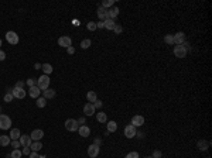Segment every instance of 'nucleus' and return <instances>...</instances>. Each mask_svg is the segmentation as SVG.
I'll list each match as a JSON object with an SVG mask.
<instances>
[{
    "label": "nucleus",
    "mask_w": 212,
    "mask_h": 158,
    "mask_svg": "<svg viewBox=\"0 0 212 158\" xmlns=\"http://www.w3.org/2000/svg\"><path fill=\"white\" fill-rule=\"evenodd\" d=\"M49 78L48 75H42V76H40V78L37 79V87L40 89V90H45V89H48L49 86Z\"/></svg>",
    "instance_id": "1"
},
{
    "label": "nucleus",
    "mask_w": 212,
    "mask_h": 158,
    "mask_svg": "<svg viewBox=\"0 0 212 158\" xmlns=\"http://www.w3.org/2000/svg\"><path fill=\"white\" fill-rule=\"evenodd\" d=\"M18 141H20V144H21V147H30V144L33 142V140H31V137H30V135L23 134V135H20Z\"/></svg>",
    "instance_id": "11"
},
{
    "label": "nucleus",
    "mask_w": 212,
    "mask_h": 158,
    "mask_svg": "<svg viewBox=\"0 0 212 158\" xmlns=\"http://www.w3.org/2000/svg\"><path fill=\"white\" fill-rule=\"evenodd\" d=\"M153 158H161V151H158V150H155L154 152H153V155H151Z\"/></svg>",
    "instance_id": "41"
},
{
    "label": "nucleus",
    "mask_w": 212,
    "mask_h": 158,
    "mask_svg": "<svg viewBox=\"0 0 212 158\" xmlns=\"http://www.w3.org/2000/svg\"><path fill=\"white\" fill-rule=\"evenodd\" d=\"M20 135H21V133H20V130H18V128H11V131H10L8 137H10V140L13 141V140H18V138H20Z\"/></svg>",
    "instance_id": "17"
},
{
    "label": "nucleus",
    "mask_w": 212,
    "mask_h": 158,
    "mask_svg": "<svg viewBox=\"0 0 212 158\" xmlns=\"http://www.w3.org/2000/svg\"><path fill=\"white\" fill-rule=\"evenodd\" d=\"M45 99L44 97H37V106L38 107H45Z\"/></svg>",
    "instance_id": "33"
},
{
    "label": "nucleus",
    "mask_w": 212,
    "mask_h": 158,
    "mask_svg": "<svg viewBox=\"0 0 212 158\" xmlns=\"http://www.w3.org/2000/svg\"><path fill=\"white\" fill-rule=\"evenodd\" d=\"M76 121H78V124L79 123H85V117H79V120H76Z\"/></svg>",
    "instance_id": "48"
},
{
    "label": "nucleus",
    "mask_w": 212,
    "mask_h": 158,
    "mask_svg": "<svg viewBox=\"0 0 212 158\" xmlns=\"http://www.w3.org/2000/svg\"><path fill=\"white\" fill-rule=\"evenodd\" d=\"M10 142H11V140L8 135H0V145L1 147H7Z\"/></svg>",
    "instance_id": "23"
},
{
    "label": "nucleus",
    "mask_w": 212,
    "mask_h": 158,
    "mask_svg": "<svg viewBox=\"0 0 212 158\" xmlns=\"http://www.w3.org/2000/svg\"><path fill=\"white\" fill-rule=\"evenodd\" d=\"M98 17L100 18V21H105V20H107L109 18V14H107V10L106 8H103L102 6L98 8Z\"/></svg>",
    "instance_id": "15"
},
{
    "label": "nucleus",
    "mask_w": 212,
    "mask_h": 158,
    "mask_svg": "<svg viewBox=\"0 0 212 158\" xmlns=\"http://www.w3.org/2000/svg\"><path fill=\"white\" fill-rule=\"evenodd\" d=\"M117 130V123L116 121H109L107 123V133H113V131H116Z\"/></svg>",
    "instance_id": "26"
},
{
    "label": "nucleus",
    "mask_w": 212,
    "mask_h": 158,
    "mask_svg": "<svg viewBox=\"0 0 212 158\" xmlns=\"http://www.w3.org/2000/svg\"><path fill=\"white\" fill-rule=\"evenodd\" d=\"M122 25H117V24H116V25H114V28H113V31L116 32V34H120V32H122Z\"/></svg>",
    "instance_id": "40"
},
{
    "label": "nucleus",
    "mask_w": 212,
    "mask_h": 158,
    "mask_svg": "<svg viewBox=\"0 0 212 158\" xmlns=\"http://www.w3.org/2000/svg\"><path fill=\"white\" fill-rule=\"evenodd\" d=\"M11 147H13L14 150H18V148L21 147V144H20L18 140H13V141H11Z\"/></svg>",
    "instance_id": "35"
},
{
    "label": "nucleus",
    "mask_w": 212,
    "mask_h": 158,
    "mask_svg": "<svg viewBox=\"0 0 212 158\" xmlns=\"http://www.w3.org/2000/svg\"><path fill=\"white\" fill-rule=\"evenodd\" d=\"M4 59H6V54H4V51L0 49V61H4Z\"/></svg>",
    "instance_id": "46"
},
{
    "label": "nucleus",
    "mask_w": 212,
    "mask_h": 158,
    "mask_svg": "<svg viewBox=\"0 0 212 158\" xmlns=\"http://www.w3.org/2000/svg\"><path fill=\"white\" fill-rule=\"evenodd\" d=\"M107 14H109V18H112V20H114L116 17L119 16V8L117 7H112L107 10Z\"/></svg>",
    "instance_id": "19"
},
{
    "label": "nucleus",
    "mask_w": 212,
    "mask_h": 158,
    "mask_svg": "<svg viewBox=\"0 0 212 158\" xmlns=\"http://www.w3.org/2000/svg\"><path fill=\"white\" fill-rule=\"evenodd\" d=\"M78 130H79V135L83 137V138H86V137H89L90 135V128L88 126H81Z\"/></svg>",
    "instance_id": "16"
},
{
    "label": "nucleus",
    "mask_w": 212,
    "mask_h": 158,
    "mask_svg": "<svg viewBox=\"0 0 212 158\" xmlns=\"http://www.w3.org/2000/svg\"><path fill=\"white\" fill-rule=\"evenodd\" d=\"M98 154H99V145H96V144H92V145H89V147H88V155H89L90 158L98 157Z\"/></svg>",
    "instance_id": "12"
},
{
    "label": "nucleus",
    "mask_w": 212,
    "mask_h": 158,
    "mask_svg": "<svg viewBox=\"0 0 212 158\" xmlns=\"http://www.w3.org/2000/svg\"><path fill=\"white\" fill-rule=\"evenodd\" d=\"M172 38H174V44H175V45H182V44L187 41L184 32H177V34H174Z\"/></svg>",
    "instance_id": "6"
},
{
    "label": "nucleus",
    "mask_w": 212,
    "mask_h": 158,
    "mask_svg": "<svg viewBox=\"0 0 212 158\" xmlns=\"http://www.w3.org/2000/svg\"><path fill=\"white\" fill-rule=\"evenodd\" d=\"M13 99H14L13 93H6V95H4V102H11Z\"/></svg>",
    "instance_id": "38"
},
{
    "label": "nucleus",
    "mask_w": 212,
    "mask_h": 158,
    "mask_svg": "<svg viewBox=\"0 0 212 158\" xmlns=\"http://www.w3.org/2000/svg\"><path fill=\"white\" fill-rule=\"evenodd\" d=\"M6 40H7L8 44H11V45L18 44V35H17L14 31H7L6 32Z\"/></svg>",
    "instance_id": "4"
},
{
    "label": "nucleus",
    "mask_w": 212,
    "mask_h": 158,
    "mask_svg": "<svg viewBox=\"0 0 212 158\" xmlns=\"http://www.w3.org/2000/svg\"><path fill=\"white\" fill-rule=\"evenodd\" d=\"M66 51H68V54H69V55H72V54H75V48H73L72 45H71V47H68V48H66Z\"/></svg>",
    "instance_id": "44"
},
{
    "label": "nucleus",
    "mask_w": 212,
    "mask_h": 158,
    "mask_svg": "<svg viewBox=\"0 0 212 158\" xmlns=\"http://www.w3.org/2000/svg\"><path fill=\"white\" fill-rule=\"evenodd\" d=\"M0 45H1V38H0Z\"/></svg>",
    "instance_id": "50"
},
{
    "label": "nucleus",
    "mask_w": 212,
    "mask_h": 158,
    "mask_svg": "<svg viewBox=\"0 0 212 158\" xmlns=\"http://www.w3.org/2000/svg\"><path fill=\"white\" fill-rule=\"evenodd\" d=\"M144 158H153V157H144Z\"/></svg>",
    "instance_id": "51"
},
{
    "label": "nucleus",
    "mask_w": 212,
    "mask_h": 158,
    "mask_svg": "<svg viewBox=\"0 0 212 158\" xmlns=\"http://www.w3.org/2000/svg\"><path fill=\"white\" fill-rule=\"evenodd\" d=\"M86 99H88V102L89 103H95L98 100V96H96V93H95L93 90H89L88 95H86Z\"/></svg>",
    "instance_id": "22"
},
{
    "label": "nucleus",
    "mask_w": 212,
    "mask_h": 158,
    "mask_svg": "<svg viewBox=\"0 0 212 158\" xmlns=\"http://www.w3.org/2000/svg\"><path fill=\"white\" fill-rule=\"evenodd\" d=\"M41 148H42V144H41V141H33L31 144H30V150L34 151V152H38Z\"/></svg>",
    "instance_id": "18"
},
{
    "label": "nucleus",
    "mask_w": 212,
    "mask_h": 158,
    "mask_svg": "<svg viewBox=\"0 0 212 158\" xmlns=\"http://www.w3.org/2000/svg\"><path fill=\"white\" fill-rule=\"evenodd\" d=\"M113 3H114V0H103L102 1V7L107 10V7H113Z\"/></svg>",
    "instance_id": "30"
},
{
    "label": "nucleus",
    "mask_w": 212,
    "mask_h": 158,
    "mask_svg": "<svg viewBox=\"0 0 212 158\" xmlns=\"http://www.w3.org/2000/svg\"><path fill=\"white\" fill-rule=\"evenodd\" d=\"M58 45H61V47H64V48L71 47V45H72V40H71V37H68V35H62V37L58 38Z\"/></svg>",
    "instance_id": "5"
},
{
    "label": "nucleus",
    "mask_w": 212,
    "mask_h": 158,
    "mask_svg": "<svg viewBox=\"0 0 212 158\" xmlns=\"http://www.w3.org/2000/svg\"><path fill=\"white\" fill-rule=\"evenodd\" d=\"M96 28H105V21H99V23H96Z\"/></svg>",
    "instance_id": "45"
},
{
    "label": "nucleus",
    "mask_w": 212,
    "mask_h": 158,
    "mask_svg": "<svg viewBox=\"0 0 212 158\" xmlns=\"http://www.w3.org/2000/svg\"><path fill=\"white\" fill-rule=\"evenodd\" d=\"M11 127V118L6 114H0V128L1 130H8Z\"/></svg>",
    "instance_id": "2"
},
{
    "label": "nucleus",
    "mask_w": 212,
    "mask_h": 158,
    "mask_svg": "<svg viewBox=\"0 0 212 158\" xmlns=\"http://www.w3.org/2000/svg\"><path fill=\"white\" fill-rule=\"evenodd\" d=\"M0 111H1V107H0Z\"/></svg>",
    "instance_id": "52"
},
{
    "label": "nucleus",
    "mask_w": 212,
    "mask_h": 158,
    "mask_svg": "<svg viewBox=\"0 0 212 158\" xmlns=\"http://www.w3.org/2000/svg\"><path fill=\"white\" fill-rule=\"evenodd\" d=\"M164 42H165V44H168V45H172V44H174V38H172V35L167 34V35L164 37Z\"/></svg>",
    "instance_id": "32"
},
{
    "label": "nucleus",
    "mask_w": 212,
    "mask_h": 158,
    "mask_svg": "<svg viewBox=\"0 0 212 158\" xmlns=\"http://www.w3.org/2000/svg\"><path fill=\"white\" fill-rule=\"evenodd\" d=\"M41 68L44 71V75H49L52 72V65L51 63H44V65H41Z\"/></svg>",
    "instance_id": "27"
},
{
    "label": "nucleus",
    "mask_w": 212,
    "mask_h": 158,
    "mask_svg": "<svg viewBox=\"0 0 212 158\" xmlns=\"http://www.w3.org/2000/svg\"><path fill=\"white\" fill-rule=\"evenodd\" d=\"M27 85L30 87H33V86H37V80L35 79H33V78H30V79H27Z\"/></svg>",
    "instance_id": "36"
},
{
    "label": "nucleus",
    "mask_w": 212,
    "mask_h": 158,
    "mask_svg": "<svg viewBox=\"0 0 212 158\" xmlns=\"http://www.w3.org/2000/svg\"><path fill=\"white\" fill-rule=\"evenodd\" d=\"M14 87H23V89H24V82H17Z\"/></svg>",
    "instance_id": "47"
},
{
    "label": "nucleus",
    "mask_w": 212,
    "mask_h": 158,
    "mask_svg": "<svg viewBox=\"0 0 212 158\" xmlns=\"http://www.w3.org/2000/svg\"><path fill=\"white\" fill-rule=\"evenodd\" d=\"M96 120H98L99 123H106L107 121V117H106V113L100 110L99 113H96Z\"/></svg>",
    "instance_id": "25"
},
{
    "label": "nucleus",
    "mask_w": 212,
    "mask_h": 158,
    "mask_svg": "<svg viewBox=\"0 0 212 158\" xmlns=\"http://www.w3.org/2000/svg\"><path fill=\"white\" fill-rule=\"evenodd\" d=\"M124 158H139V152H136V151H131V152H129L127 155Z\"/></svg>",
    "instance_id": "37"
},
{
    "label": "nucleus",
    "mask_w": 212,
    "mask_h": 158,
    "mask_svg": "<svg viewBox=\"0 0 212 158\" xmlns=\"http://www.w3.org/2000/svg\"><path fill=\"white\" fill-rule=\"evenodd\" d=\"M124 135H126L127 138L136 137V127L131 126V124H127V126L124 127Z\"/></svg>",
    "instance_id": "9"
},
{
    "label": "nucleus",
    "mask_w": 212,
    "mask_h": 158,
    "mask_svg": "<svg viewBox=\"0 0 212 158\" xmlns=\"http://www.w3.org/2000/svg\"><path fill=\"white\" fill-rule=\"evenodd\" d=\"M44 92V99H52L54 96H55V90L54 89H45V90H42Z\"/></svg>",
    "instance_id": "24"
},
{
    "label": "nucleus",
    "mask_w": 212,
    "mask_h": 158,
    "mask_svg": "<svg viewBox=\"0 0 212 158\" xmlns=\"http://www.w3.org/2000/svg\"><path fill=\"white\" fill-rule=\"evenodd\" d=\"M65 128L68 131H76L79 128V124H78V121L75 118H68L65 121Z\"/></svg>",
    "instance_id": "3"
},
{
    "label": "nucleus",
    "mask_w": 212,
    "mask_h": 158,
    "mask_svg": "<svg viewBox=\"0 0 212 158\" xmlns=\"http://www.w3.org/2000/svg\"><path fill=\"white\" fill-rule=\"evenodd\" d=\"M95 106H93V103H86L85 106H83V113H85V116H93L95 114Z\"/></svg>",
    "instance_id": "10"
},
{
    "label": "nucleus",
    "mask_w": 212,
    "mask_h": 158,
    "mask_svg": "<svg viewBox=\"0 0 212 158\" xmlns=\"http://www.w3.org/2000/svg\"><path fill=\"white\" fill-rule=\"evenodd\" d=\"M90 44H92V42H90V40H89V38L83 40V41L81 42V48H82V49H86V48H89V47H90Z\"/></svg>",
    "instance_id": "31"
},
{
    "label": "nucleus",
    "mask_w": 212,
    "mask_h": 158,
    "mask_svg": "<svg viewBox=\"0 0 212 158\" xmlns=\"http://www.w3.org/2000/svg\"><path fill=\"white\" fill-rule=\"evenodd\" d=\"M93 106H95V109H102V102H100V100H96V102L93 103Z\"/></svg>",
    "instance_id": "42"
},
{
    "label": "nucleus",
    "mask_w": 212,
    "mask_h": 158,
    "mask_svg": "<svg viewBox=\"0 0 212 158\" xmlns=\"http://www.w3.org/2000/svg\"><path fill=\"white\" fill-rule=\"evenodd\" d=\"M208 147H209V142H208V141H204V140L198 141V148H199L201 151L208 150Z\"/></svg>",
    "instance_id": "28"
},
{
    "label": "nucleus",
    "mask_w": 212,
    "mask_h": 158,
    "mask_svg": "<svg viewBox=\"0 0 212 158\" xmlns=\"http://www.w3.org/2000/svg\"><path fill=\"white\" fill-rule=\"evenodd\" d=\"M11 93H13V96H14L16 99H24L25 90L23 87H14V89L11 90Z\"/></svg>",
    "instance_id": "13"
},
{
    "label": "nucleus",
    "mask_w": 212,
    "mask_h": 158,
    "mask_svg": "<svg viewBox=\"0 0 212 158\" xmlns=\"http://www.w3.org/2000/svg\"><path fill=\"white\" fill-rule=\"evenodd\" d=\"M40 158H47V157L45 155H40Z\"/></svg>",
    "instance_id": "49"
},
{
    "label": "nucleus",
    "mask_w": 212,
    "mask_h": 158,
    "mask_svg": "<svg viewBox=\"0 0 212 158\" xmlns=\"http://www.w3.org/2000/svg\"><path fill=\"white\" fill-rule=\"evenodd\" d=\"M114 25H116L114 20H112V18H107V20H105V28H106V30H109V31H113Z\"/></svg>",
    "instance_id": "20"
},
{
    "label": "nucleus",
    "mask_w": 212,
    "mask_h": 158,
    "mask_svg": "<svg viewBox=\"0 0 212 158\" xmlns=\"http://www.w3.org/2000/svg\"><path fill=\"white\" fill-rule=\"evenodd\" d=\"M86 28H88L89 31H95V30H96V23H93V21H89V23L86 24Z\"/></svg>",
    "instance_id": "34"
},
{
    "label": "nucleus",
    "mask_w": 212,
    "mask_h": 158,
    "mask_svg": "<svg viewBox=\"0 0 212 158\" xmlns=\"http://www.w3.org/2000/svg\"><path fill=\"white\" fill-rule=\"evenodd\" d=\"M40 89H38V87L37 86H33V87H30V89H28V95L31 96V97H38V96H40Z\"/></svg>",
    "instance_id": "21"
},
{
    "label": "nucleus",
    "mask_w": 212,
    "mask_h": 158,
    "mask_svg": "<svg viewBox=\"0 0 212 158\" xmlns=\"http://www.w3.org/2000/svg\"><path fill=\"white\" fill-rule=\"evenodd\" d=\"M131 126L134 127H140L144 124V117L143 116H133V118H131Z\"/></svg>",
    "instance_id": "14"
},
{
    "label": "nucleus",
    "mask_w": 212,
    "mask_h": 158,
    "mask_svg": "<svg viewBox=\"0 0 212 158\" xmlns=\"http://www.w3.org/2000/svg\"><path fill=\"white\" fill-rule=\"evenodd\" d=\"M28 158H40V155H38V152H34V151H31V152H30V155H28Z\"/></svg>",
    "instance_id": "43"
},
{
    "label": "nucleus",
    "mask_w": 212,
    "mask_h": 158,
    "mask_svg": "<svg viewBox=\"0 0 212 158\" xmlns=\"http://www.w3.org/2000/svg\"><path fill=\"white\" fill-rule=\"evenodd\" d=\"M21 155H23V152L20 150H13L11 151V154H8L7 157L8 158H21Z\"/></svg>",
    "instance_id": "29"
},
{
    "label": "nucleus",
    "mask_w": 212,
    "mask_h": 158,
    "mask_svg": "<svg viewBox=\"0 0 212 158\" xmlns=\"http://www.w3.org/2000/svg\"><path fill=\"white\" fill-rule=\"evenodd\" d=\"M23 155H30V152H31V150H30V147H23Z\"/></svg>",
    "instance_id": "39"
},
{
    "label": "nucleus",
    "mask_w": 212,
    "mask_h": 158,
    "mask_svg": "<svg viewBox=\"0 0 212 158\" xmlns=\"http://www.w3.org/2000/svg\"><path fill=\"white\" fill-rule=\"evenodd\" d=\"M30 137H31V140H33V141H40L41 138L44 137V131H42L41 128H35V130H33V131H31Z\"/></svg>",
    "instance_id": "8"
},
{
    "label": "nucleus",
    "mask_w": 212,
    "mask_h": 158,
    "mask_svg": "<svg viewBox=\"0 0 212 158\" xmlns=\"http://www.w3.org/2000/svg\"><path fill=\"white\" fill-rule=\"evenodd\" d=\"M187 49L182 47V45H175L174 47V55L177 56V58H184V56L187 55Z\"/></svg>",
    "instance_id": "7"
}]
</instances>
